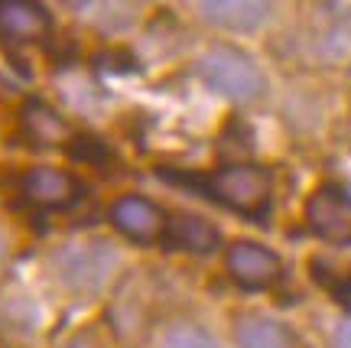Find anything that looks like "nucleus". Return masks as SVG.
<instances>
[{
    "mask_svg": "<svg viewBox=\"0 0 351 348\" xmlns=\"http://www.w3.org/2000/svg\"><path fill=\"white\" fill-rule=\"evenodd\" d=\"M23 192L29 202L36 205H46V209H65L82 196V186H78L65 170H56V166H36L29 170L23 179Z\"/></svg>",
    "mask_w": 351,
    "mask_h": 348,
    "instance_id": "8",
    "label": "nucleus"
},
{
    "mask_svg": "<svg viewBox=\"0 0 351 348\" xmlns=\"http://www.w3.org/2000/svg\"><path fill=\"white\" fill-rule=\"evenodd\" d=\"M332 345L335 348H351V323H341L332 336Z\"/></svg>",
    "mask_w": 351,
    "mask_h": 348,
    "instance_id": "14",
    "label": "nucleus"
},
{
    "mask_svg": "<svg viewBox=\"0 0 351 348\" xmlns=\"http://www.w3.org/2000/svg\"><path fill=\"white\" fill-rule=\"evenodd\" d=\"M49 13L36 0H0V39L29 43L49 33Z\"/></svg>",
    "mask_w": 351,
    "mask_h": 348,
    "instance_id": "10",
    "label": "nucleus"
},
{
    "mask_svg": "<svg viewBox=\"0 0 351 348\" xmlns=\"http://www.w3.org/2000/svg\"><path fill=\"white\" fill-rule=\"evenodd\" d=\"M163 244L176 251H189V254H212L221 244V235H218V228L208 218L179 211L173 218H166Z\"/></svg>",
    "mask_w": 351,
    "mask_h": 348,
    "instance_id": "9",
    "label": "nucleus"
},
{
    "mask_svg": "<svg viewBox=\"0 0 351 348\" xmlns=\"http://www.w3.org/2000/svg\"><path fill=\"white\" fill-rule=\"evenodd\" d=\"M335 299H339L341 306L351 312V277H345L339 286H335Z\"/></svg>",
    "mask_w": 351,
    "mask_h": 348,
    "instance_id": "15",
    "label": "nucleus"
},
{
    "mask_svg": "<svg viewBox=\"0 0 351 348\" xmlns=\"http://www.w3.org/2000/svg\"><path fill=\"white\" fill-rule=\"evenodd\" d=\"M0 251H3V244H0Z\"/></svg>",
    "mask_w": 351,
    "mask_h": 348,
    "instance_id": "17",
    "label": "nucleus"
},
{
    "mask_svg": "<svg viewBox=\"0 0 351 348\" xmlns=\"http://www.w3.org/2000/svg\"><path fill=\"white\" fill-rule=\"evenodd\" d=\"M306 224L328 244H351V196L335 183L319 186L306 202Z\"/></svg>",
    "mask_w": 351,
    "mask_h": 348,
    "instance_id": "3",
    "label": "nucleus"
},
{
    "mask_svg": "<svg viewBox=\"0 0 351 348\" xmlns=\"http://www.w3.org/2000/svg\"><path fill=\"white\" fill-rule=\"evenodd\" d=\"M111 222L124 237L140 241V244H150L156 237H163L166 215L160 211V205H153L143 196H124V199L114 202Z\"/></svg>",
    "mask_w": 351,
    "mask_h": 348,
    "instance_id": "6",
    "label": "nucleus"
},
{
    "mask_svg": "<svg viewBox=\"0 0 351 348\" xmlns=\"http://www.w3.org/2000/svg\"><path fill=\"white\" fill-rule=\"evenodd\" d=\"M160 348H221V342H218L212 332H205L202 325L179 323L163 336Z\"/></svg>",
    "mask_w": 351,
    "mask_h": 348,
    "instance_id": "13",
    "label": "nucleus"
},
{
    "mask_svg": "<svg viewBox=\"0 0 351 348\" xmlns=\"http://www.w3.org/2000/svg\"><path fill=\"white\" fill-rule=\"evenodd\" d=\"M270 0H202L199 10L218 30L228 33H254L270 20Z\"/></svg>",
    "mask_w": 351,
    "mask_h": 348,
    "instance_id": "7",
    "label": "nucleus"
},
{
    "mask_svg": "<svg viewBox=\"0 0 351 348\" xmlns=\"http://www.w3.org/2000/svg\"><path fill=\"white\" fill-rule=\"evenodd\" d=\"M0 319H3L0 325L7 329H20V332L36 329V310L23 293H0Z\"/></svg>",
    "mask_w": 351,
    "mask_h": 348,
    "instance_id": "12",
    "label": "nucleus"
},
{
    "mask_svg": "<svg viewBox=\"0 0 351 348\" xmlns=\"http://www.w3.org/2000/svg\"><path fill=\"white\" fill-rule=\"evenodd\" d=\"M238 348H293L296 338L283 323L270 316H244L234 329Z\"/></svg>",
    "mask_w": 351,
    "mask_h": 348,
    "instance_id": "11",
    "label": "nucleus"
},
{
    "mask_svg": "<svg viewBox=\"0 0 351 348\" xmlns=\"http://www.w3.org/2000/svg\"><path fill=\"white\" fill-rule=\"evenodd\" d=\"M65 348H88L85 342H72V345H65Z\"/></svg>",
    "mask_w": 351,
    "mask_h": 348,
    "instance_id": "16",
    "label": "nucleus"
},
{
    "mask_svg": "<svg viewBox=\"0 0 351 348\" xmlns=\"http://www.w3.org/2000/svg\"><path fill=\"white\" fill-rule=\"evenodd\" d=\"M59 267L69 286L75 290H98L114 270V251L104 241H91V244H72L59 254Z\"/></svg>",
    "mask_w": 351,
    "mask_h": 348,
    "instance_id": "4",
    "label": "nucleus"
},
{
    "mask_svg": "<svg viewBox=\"0 0 351 348\" xmlns=\"http://www.w3.org/2000/svg\"><path fill=\"white\" fill-rule=\"evenodd\" d=\"M228 274L244 290H267L280 280L283 264L270 248L254 241H238L228 248Z\"/></svg>",
    "mask_w": 351,
    "mask_h": 348,
    "instance_id": "5",
    "label": "nucleus"
},
{
    "mask_svg": "<svg viewBox=\"0 0 351 348\" xmlns=\"http://www.w3.org/2000/svg\"><path fill=\"white\" fill-rule=\"evenodd\" d=\"M166 179H179L186 186L199 189L205 199L218 202L225 209L238 211L251 222H263L274 205V176L257 163H234V166H221L208 176H176L163 173Z\"/></svg>",
    "mask_w": 351,
    "mask_h": 348,
    "instance_id": "1",
    "label": "nucleus"
},
{
    "mask_svg": "<svg viewBox=\"0 0 351 348\" xmlns=\"http://www.w3.org/2000/svg\"><path fill=\"white\" fill-rule=\"evenodd\" d=\"M199 75L212 91L238 101V104L257 101L267 88V78L257 69V62L234 46H212L199 59Z\"/></svg>",
    "mask_w": 351,
    "mask_h": 348,
    "instance_id": "2",
    "label": "nucleus"
}]
</instances>
